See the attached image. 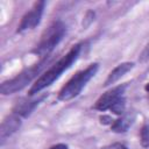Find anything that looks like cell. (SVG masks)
I'll list each match as a JSON object with an SVG mask.
<instances>
[{"mask_svg":"<svg viewBox=\"0 0 149 149\" xmlns=\"http://www.w3.org/2000/svg\"><path fill=\"white\" fill-rule=\"evenodd\" d=\"M80 51H81V43H77V44L72 45V48L62 58H59L55 64H52L45 72H43L37 78V80L29 88L28 95L29 97L35 95L36 93L41 92L45 87L50 86L55 80H57L61 77V74L64 71H66L78 59V57L80 55Z\"/></svg>","mask_w":149,"mask_h":149,"instance_id":"cell-1","label":"cell"},{"mask_svg":"<svg viewBox=\"0 0 149 149\" xmlns=\"http://www.w3.org/2000/svg\"><path fill=\"white\" fill-rule=\"evenodd\" d=\"M49 59H50V56H47L44 58H41L36 64H34V65L24 69L19 74H16L14 78L3 81L1 84V86H0V93L2 95H8V94H13V93H16V92L21 91L35 77H37V74H40L42 72V70L48 64Z\"/></svg>","mask_w":149,"mask_h":149,"instance_id":"cell-2","label":"cell"},{"mask_svg":"<svg viewBox=\"0 0 149 149\" xmlns=\"http://www.w3.org/2000/svg\"><path fill=\"white\" fill-rule=\"evenodd\" d=\"M99 64L98 63H92L84 70L77 72L73 77H71L68 83L59 90L58 92V100L61 101H69L80 94L85 85L95 76L98 72Z\"/></svg>","mask_w":149,"mask_h":149,"instance_id":"cell-3","label":"cell"},{"mask_svg":"<svg viewBox=\"0 0 149 149\" xmlns=\"http://www.w3.org/2000/svg\"><path fill=\"white\" fill-rule=\"evenodd\" d=\"M128 84H120L115 87H112L111 90L102 93L99 99L95 101V104L92 106L93 109L105 112L107 109L112 111L116 115H123L126 109V98H125V91L127 88Z\"/></svg>","mask_w":149,"mask_h":149,"instance_id":"cell-4","label":"cell"},{"mask_svg":"<svg viewBox=\"0 0 149 149\" xmlns=\"http://www.w3.org/2000/svg\"><path fill=\"white\" fill-rule=\"evenodd\" d=\"M66 34V26L62 21L52 22L42 34L38 44L31 50V52L36 54L41 58L50 56V52L58 45V43L63 40Z\"/></svg>","mask_w":149,"mask_h":149,"instance_id":"cell-5","label":"cell"},{"mask_svg":"<svg viewBox=\"0 0 149 149\" xmlns=\"http://www.w3.org/2000/svg\"><path fill=\"white\" fill-rule=\"evenodd\" d=\"M44 7H45V1L41 0V1L35 2L33 8L22 16V19L17 26L16 33H23L26 30H30V29H34L35 27H37L41 22V19H42V15L44 12Z\"/></svg>","mask_w":149,"mask_h":149,"instance_id":"cell-6","label":"cell"},{"mask_svg":"<svg viewBox=\"0 0 149 149\" xmlns=\"http://www.w3.org/2000/svg\"><path fill=\"white\" fill-rule=\"evenodd\" d=\"M21 126V116H19L15 113H12L10 115L6 116L0 126V143L3 144L6 140L13 135Z\"/></svg>","mask_w":149,"mask_h":149,"instance_id":"cell-7","label":"cell"},{"mask_svg":"<svg viewBox=\"0 0 149 149\" xmlns=\"http://www.w3.org/2000/svg\"><path fill=\"white\" fill-rule=\"evenodd\" d=\"M48 94H43L42 97L37 98V99H29V98H22L20 100H17V102L14 105L12 113L17 114L21 118H27L31 114V112L36 108V106L47 97Z\"/></svg>","mask_w":149,"mask_h":149,"instance_id":"cell-8","label":"cell"},{"mask_svg":"<svg viewBox=\"0 0 149 149\" xmlns=\"http://www.w3.org/2000/svg\"><path fill=\"white\" fill-rule=\"evenodd\" d=\"M133 68H134V63H132V62H125V63H121V64L116 65V66L109 72V74L107 76V78H106V80H105V83H104V86L107 87V86H109V85L116 83L120 78H122V77H123L128 71H130Z\"/></svg>","mask_w":149,"mask_h":149,"instance_id":"cell-9","label":"cell"},{"mask_svg":"<svg viewBox=\"0 0 149 149\" xmlns=\"http://www.w3.org/2000/svg\"><path fill=\"white\" fill-rule=\"evenodd\" d=\"M133 121H134V115L123 114L119 119L113 121V123L111 125V129L114 133H126L128 128L132 126Z\"/></svg>","mask_w":149,"mask_h":149,"instance_id":"cell-10","label":"cell"},{"mask_svg":"<svg viewBox=\"0 0 149 149\" xmlns=\"http://www.w3.org/2000/svg\"><path fill=\"white\" fill-rule=\"evenodd\" d=\"M140 142L143 148H149V125L144 123L140 130Z\"/></svg>","mask_w":149,"mask_h":149,"instance_id":"cell-11","label":"cell"},{"mask_svg":"<svg viewBox=\"0 0 149 149\" xmlns=\"http://www.w3.org/2000/svg\"><path fill=\"white\" fill-rule=\"evenodd\" d=\"M93 20H94V12L88 10V12L86 13L85 17H84V21H83V26H84V28H86L87 26H90L91 22H92Z\"/></svg>","mask_w":149,"mask_h":149,"instance_id":"cell-12","label":"cell"},{"mask_svg":"<svg viewBox=\"0 0 149 149\" xmlns=\"http://www.w3.org/2000/svg\"><path fill=\"white\" fill-rule=\"evenodd\" d=\"M139 59H140L141 63H144V62H147V61L149 59V43H148V44L144 47V49L142 50V52H141Z\"/></svg>","mask_w":149,"mask_h":149,"instance_id":"cell-13","label":"cell"},{"mask_svg":"<svg viewBox=\"0 0 149 149\" xmlns=\"http://www.w3.org/2000/svg\"><path fill=\"white\" fill-rule=\"evenodd\" d=\"M101 149H129V148H128L127 146H125L123 143H119V142H116V143H113V144L107 146V147L101 148Z\"/></svg>","mask_w":149,"mask_h":149,"instance_id":"cell-14","label":"cell"},{"mask_svg":"<svg viewBox=\"0 0 149 149\" xmlns=\"http://www.w3.org/2000/svg\"><path fill=\"white\" fill-rule=\"evenodd\" d=\"M99 120H100V123H102V125H112L114 121L109 115H101L99 118Z\"/></svg>","mask_w":149,"mask_h":149,"instance_id":"cell-15","label":"cell"},{"mask_svg":"<svg viewBox=\"0 0 149 149\" xmlns=\"http://www.w3.org/2000/svg\"><path fill=\"white\" fill-rule=\"evenodd\" d=\"M49 149H69V147L66 144H64V143H57V144L50 147Z\"/></svg>","mask_w":149,"mask_h":149,"instance_id":"cell-16","label":"cell"},{"mask_svg":"<svg viewBox=\"0 0 149 149\" xmlns=\"http://www.w3.org/2000/svg\"><path fill=\"white\" fill-rule=\"evenodd\" d=\"M144 90H146V91H147V93L149 94V83H147V84H146V86H144Z\"/></svg>","mask_w":149,"mask_h":149,"instance_id":"cell-17","label":"cell"}]
</instances>
